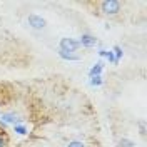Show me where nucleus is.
I'll return each instance as SVG.
<instances>
[{
    "mask_svg": "<svg viewBox=\"0 0 147 147\" xmlns=\"http://www.w3.org/2000/svg\"><path fill=\"white\" fill-rule=\"evenodd\" d=\"M67 147H85V146H84L82 142H79V140H72V142H70Z\"/></svg>",
    "mask_w": 147,
    "mask_h": 147,
    "instance_id": "nucleus-1",
    "label": "nucleus"
}]
</instances>
